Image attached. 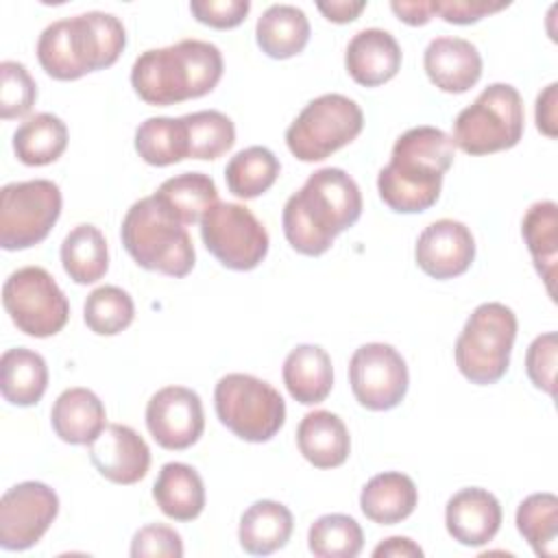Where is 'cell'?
I'll return each instance as SVG.
<instances>
[{
  "label": "cell",
  "instance_id": "cell-35",
  "mask_svg": "<svg viewBox=\"0 0 558 558\" xmlns=\"http://www.w3.org/2000/svg\"><path fill=\"white\" fill-rule=\"evenodd\" d=\"M517 530L541 558L558 554V499L554 493H532L517 508Z\"/></svg>",
  "mask_w": 558,
  "mask_h": 558
},
{
  "label": "cell",
  "instance_id": "cell-23",
  "mask_svg": "<svg viewBox=\"0 0 558 558\" xmlns=\"http://www.w3.org/2000/svg\"><path fill=\"white\" fill-rule=\"evenodd\" d=\"M281 375L290 397L303 405L325 401L333 388L331 357L318 344H296L286 355Z\"/></svg>",
  "mask_w": 558,
  "mask_h": 558
},
{
  "label": "cell",
  "instance_id": "cell-24",
  "mask_svg": "<svg viewBox=\"0 0 558 558\" xmlns=\"http://www.w3.org/2000/svg\"><path fill=\"white\" fill-rule=\"evenodd\" d=\"M416 504V484L410 475L401 471H386L373 475L360 493V508L364 517L379 525L401 523L414 512Z\"/></svg>",
  "mask_w": 558,
  "mask_h": 558
},
{
  "label": "cell",
  "instance_id": "cell-14",
  "mask_svg": "<svg viewBox=\"0 0 558 558\" xmlns=\"http://www.w3.org/2000/svg\"><path fill=\"white\" fill-rule=\"evenodd\" d=\"M59 514V497L44 482H20L0 501V547L22 551L41 541Z\"/></svg>",
  "mask_w": 558,
  "mask_h": 558
},
{
  "label": "cell",
  "instance_id": "cell-42",
  "mask_svg": "<svg viewBox=\"0 0 558 558\" xmlns=\"http://www.w3.org/2000/svg\"><path fill=\"white\" fill-rule=\"evenodd\" d=\"M190 11L196 17V22L211 26V28H235L240 26L248 11V0H194L190 2Z\"/></svg>",
  "mask_w": 558,
  "mask_h": 558
},
{
  "label": "cell",
  "instance_id": "cell-30",
  "mask_svg": "<svg viewBox=\"0 0 558 558\" xmlns=\"http://www.w3.org/2000/svg\"><path fill=\"white\" fill-rule=\"evenodd\" d=\"M521 235L532 255L534 268L554 294L556 262H558V207L554 201H536L523 216Z\"/></svg>",
  "mask_w": 558,
  "mask_h": 558
},
{
  "label": "cell",
  "instance_id": "cell-17",
  "mask_svg": "<svg viewBox=\"0 0 558 558\" xmlns=\"http://www.w3.org/2000/svg\"><path fill=\"white\" fill-rule=\"evenodd\" d=\"M87 447L96 471L113 484L129 486L144 480L148 473L150 449L129 425L109 423Z\"/></svg>",
  "mask_w": 558,
  "mask_h": 558
},
{
  "label": "cell",
  "instance_id": "cell-9",
  "mask_svg": "<svg viewBox=\"0 0 558 558\" xmlns=\"http://www.w3.org/2000/svg\"><path fill=\"white\" fill-rule=\"evenodd\" d=\"M364 126V113L355 100L342 94H323L310 100L286 131L288 150L305 163L323 161L351 144Z\"/></svg>",
  "mask_w": 558,
  "mask_h": 558
},
{
  "label": "cell",
  "instance_id": "cell-19",
  "mask_svg": "<svg viewBox=\"0 0 558 558\" xmlns=\"http://www.w3.org/2000/svg\"><path fill=\"white\" fill-rule=\"evenodd\" d=\"M423 68L438 89L447 94H464L482 76V57L469 39L445 35L427 44Z\"/></svg>",
  "mask_w": 558,
  "mask_h": 558
},
{
  "label": "cell",
  "instance_id": "cell-5",
  "mask_svg": "<svg viewBox=\"0 0 558 558\" xmlns=\"http://www.w3.org/2000/svg\"><path fill=\"white\" fill-rule=\"evenodd\" d=\"M120 238L133 262L168 277H185L196 262L192 238L155 196L135 201L122 218Z\"/></svg>",
  "mask_w": 558,
  "mask_h": 558
},
{
  "label": "cell",
  "instance_id": "cell-13",
  "mask_svg": "<svg viewBox=\"0 0 558 558\" xmlns=\"http://www.w3.org/2000/svg\"><path fill=\"white\" fill-rule=\"evenodd\" d=\"M349 384L355 401L373 412L397 408L410 384L401 353L384 342H368L353 351L349 362Z\"/></svg>",
  "mask_w": 558,
  "mask_h": 558
},
{
  "label": "cell",
  "instance_id": "cell-25",
  "mask_svg": "<svg viewBox=\"0 0 558 558\" xmlns=\"http://www.w3.org/2000/svg\"><path fill=\"white\" fill-rule=\"evenodd\" d=\"M292 527V512L283 504L259 499L242 512L238 541L246 554L268 556L290 541Z\"/></svg>",
  "mask_w": 558,
  "mask_h": 558
},
{
  "label": "cell",
  "instance_id": "cell-41",
  "mask_svg": "<svg viewBox=\"0 0 558 558\" xmlns=\"http://www.w3.org/2000/svg\"><path fill=\"white\" fill-rule=\"evenodd\" d=\"M131 556L133 558H146V556L181 558L183 541L174 527L161 525V523H148L133 534Z\"/></svg>",
  "mask_w": 558,
  "mask_h": 558
},
{
  "label": "cell",
  "instance_id": "cell-34",
  "mask_svg": "<svg viewBox=\"0 0 558 558\" xmlns=\"http://www.w3.org/2000/svg\"><path fill=\"white\" fill-rule=\"evenodd\" d=\"M137 155L157 168L187 159V133L183 118H146L135 131Z\"/></svg>",
  "mask_w": 558,
  "mask_h": 558
},
{
  "label": "cell",
  "instance_id": "cell-12",
  "mask_svg": "<svg viewBox=\"0 0 558 558\" xmlns=\"http://www.w3.org/2000/svg\"><path fill=\"white\" fill-rule=\"evenodd\" d=\"M198 225L205 248L229 270H253L268 253L266 227L240 203H216Z\"/></svg>",
  "mask_w": 558,
  "mask_h": 558
},
{
  "label": "cell",
  "instance_id": "cell-29",
  "mask_svg": "<svg viewBox=\"0 0 558 558\" xmlns=\"http://www.w3.org/2000/svg\"><path fill=\"white\" fill-rule=\"evenodd\" d=\"M153 196L181 225L201 222V218L218 203L216 183L203 172H183L170 177Z\"/></svg>",
  "mask_w": 558,
  "mask_h": 558
},
{
  "label": "cell",
  "instance_id": "cell-47",
  "mask_svg": "<svg viewBox=\"0 0 558 558\" xmlns=\"http://www.w3.org/2000/svg\"><path fill=\"white\" fill-rule=\"evenodd\" d=\"M316 7H318V11H320L329 22L349 24V22H353V20L366 9V2H364V0H360V2H351V0H331V2H318Z\"/></svg>",
  "mask_w": 558,
  "mask_h": 558
},
{
  "label": "cell",
  "instance_id": "cell-31",
  "mask_svg": "<svg viewBox=\"0 0 558 558\" xmlns=\"http://www.w3.org/2000/svg\"><path fill=\"white\" fill-rule=\"evenodd\" d=\"M68 148L65 122L48 111L31 116L13 133L15 157L24 166H48L57 161Z\"/></svg>",
  "mask_w": 558,
  "mask_h": 558
},
{
  "label": "cell",
  "instance_id": "cell-20",
  "mask_svg": "<svg viewBox=\"0 0 558 558\" xmlns=\"http://www.w3.org/2000/svg\"><path fill=\"white\" fill-rule=\"evenodd\" d=\"M349 76L364 87H377L397 76L401 68V48L384 28H364L355 33L344 52Z\"/></svg>",
  "mask_w": 558,
  "mask_h": 558
},
{
  "label": "cell",
  "instance_id": "cell-4",
  "mask_svg": "<svg viewBox=\"0 0 558 558\" xmlns=\"http://www.w3.org/2000/svg\"><path fill=\"white\" fill-rule=\"evenodd\" d=\"M126 46L124 24L105 11H87L48 24L37 39V59L57 81H76L118 61Z\"/></svg>",
  "mask_w": 558,
  "mask_h": 558
},
{
  "label": "cell",
  "instance_id": "cell-6",
  "mask_svg": "<svg viewBox=\"0 0 558 558\" xmlns=\"http://www.w3.org/2000/svg\"><path fill=\"white\" fill-rule=\"evenodd\" d=\"M514 338L517 316L508 305L497 301L477 305L456 340L458 371L477 386L499 381L510 366Z\"/></svg>",
  "mask_w": 558,
  "mask_h": 558
},
{
  "label": "cell",
  "instance_id": "cell-7",
  "mask_svg": "<svg viewBox=\"0 0 558 558\" xmlns=\"http://www.w3.org/2000/svg\"><path fill=\"white\" fill-rule=\"evenodd\" d=\"M523 100L510 83H490L453 122V144L466 155H490L519 144L525 126Z\"/></svg>",
  "mask_w": 558,
  "mask_h": 558
},
{
  "label": "cell",
  "instance_id": "cell-27",
  "mask_svg": "<svg viewBox=\"0 0 558 558\" xmlns=\"http://www.w3.org/2000/svg\"><path fill=\"white\" fill-rule=\"evenodd\" d=\"M48 388L46 360L26 347L7 349L0 357V390L4 401L17 408L39 403Z\"/></svg>",
  "mask_w": 558,
  "mask_h": 558
},
{
  "label": "cell",
  "instance_id": "cell-3",
  "mask_svg": "<svg viewBox=\"0 0 558 558\" xmlns=\"http://www.w3.org/2000/svg\"><path fill=\"white\" fill-rule=\"evenodd\" d=\"M222 70L225 61L218 46L203 39H181L142 52L131 68V85L144 102L168 107L209 94L222 78Z\"/></svg>",
  "mask_w": 558,
  "mask_h": 558
},
{
  "label": "cell",
  "instance_id": "cell-28",
  "mask_svg": "<svg viewBox=\"0 0 558 558\" xmlns=\"http://www.w3.org/2000/svg\"><path fill=\"white\" fill-rule=\"evenodd\" d=\"M255 39L270 59H290L310 41V20L294 4L268 7L255 26Z\"/></svg>",
  "mask_w": 558,
  "mask_h": 558
},
{
  "label": "cell",
  "instance_id": "cell-1",
  "mask_svg": "<svg viewBox=\"0 0 558 558\" xmlns=\"http://www.w3.org/2000/svg\"><path fill=\"white\" fill-rule=\"evenodd\" d=\"M362 216V192L342 168H320L294 192L281 214L288 244L307 257L327 253L342 231Z\"/></svg>",
  "mask_w": 558,
  "mask_h": 558
},
{
  "label": "cell",
  "instance_id": "cell-37",
  "mask_svg": "<svg viewBox=\"0 0 558 558\" xmlns=\"http://www.w3.org/2000/svg\"><path fill=\"white\" fill-rule=\"evenodd\" d=\"M307 545L318 558H355L364 547V532L349 514H323L310 525Z\"/></svg>",
  "mask_w": 558,
  "mask_h": 558
},
{
  "label": "cell",
  "instance_id": "cell-45",
  "mask_svg": "<svg viewBox=\"0 0 558 558\" xmlns=\"http://www.w3.org/2000/svg\"><path fill=\"white\" fill-rule=\"evenodd\" d=\"M390 9L401 22L410 26H423L436 15L434 0H392Z\"/></svg>",
  "mask_w": 558,
  "mask_h": 558
},
{
  "label": "cell",
  "instance_id": "cell-18",
  "mask_svg": "<svg viewBox=\"0 0 558 558\" xmlns=\"http://www.w3.org/2000/svg\"><path fill=\"white\" fill-rule=\"evenodd\" d=\"M501 506L486 488H462L449 497L445 525L453 541L466 547H482L495 538L501 527Z\"/></svg>",
  "mask_w": 558,
  "mask_h": 558
},
{
  "label": "cell",
  "instance_id": "cell-26",
  "mask_svg": "<svg viewBox=\"0 0 558 558\" xmlns=\"http://www.w3.org/2000/svg\"><path fill=\"white\" fill-rule=\"evenodd\" d=\"M153 499L174 521H192L205 508V484L185 462H166L153 484Z\"/></svg>",
  "mask_w": 558,
  "mask_h": 558
},
{
  "label": "cell",
  "instance_id": "cell-44",
  "mask_svg": "<svg viewBox=\"0 0 558 558\" xmlns=\"http://www.w3.org/2000/svg\"><path fill=\"white\" fill-rule=\"evenodd\" d=\"M558 83H549L536 98V126L543 135H558Z\"/></svg>",
  "mask_w": 558,
  "mask_h": 558
},
{
  "label": "cell",
  "instance_id": "cell-11",
  "mask_svg": "<svg viewBox=\"0 0 558 558\" xmlns=\"http://www.w3.org/2000/svg\"><path fill=\"white\" fill-rule=\"evenodd\" d=\"M2 305L13 325L33 338L59 333L70 318V303L63 290L41 266L13 270L2 286Z\"/></svg>",
  "mask_w": 558,
  "mask_h": 558
},
{
  "label": "cell",
  "instance_id": "cell-21",
  "mask_svg": "<svg viewBox=\"0 0 558 558\" xmlns=\"http://www.w3.org/2000/svg\"><path fill=\"white\" fill-rule=\"evenodd\" d=\"M301 456L316 469H336L351 453V436L344 421L329 410L307 412L296 427Z\"/></svg>",
  "mask_w": 558,
  "mask_h": 558
},
{
  "label": "cell",
  "instance_id": "cell-36",
  "mask_svg": "<svg viewBox=\"0 0 558 558\" xmlns=\"http://www.w3.org/2000/svg\"><path fill=\"white\" fill-rule=\"evenodd\" d=\"M187 133V157L211 161L225 155L235 142V126L229 116L216 109L183 116Z\"/></svg>",
  "mask_w": 558,
  "mask_h": 558
},
{
  "label": "cell",
  "instance_id": "cell-22",
  "mask_svg": "<svg viewBox=\"0 0 558 558\" xmlns=\"http://www.w3.org/2000/svg\"><path fill=\"white\" fill-rule=\"evenodd\" d=\"M50 423L54 434L68 445H89L107 427L102 401L89 388H68L52 403Z\"/></svg>",
  "mask_w": 558,
  "mask_h": 558
},
{
  "label": "cell",
  "instance_id": "cell-46",
  "mask_svg": "<svg viewBox=\"0 0 558 558\" xmlns=\"http://www.w3.org/2000/svg\"><path fill=\"white\" fill-rule=\"evenodd\" d=\"M375 558H421L423 549L408 536H390L384 538L375 549Z\"/></svg>",
  "mask_w": 558,
  "mask_h": 558
},
{
  "label": "cell",
  "instance_id": "cell-8",
  "mask_svg": "<svg viewBox=\"0 0 558 558\" xmlns=\"http://www.w3.org/2000/svg\"><path fill=\"white\" fill-rule=\"evenodd\" d=\"M218 421L246 442H268L286 423V401L268 381L229 373L214 390Z\"/></svg>",
  "mask_w": 558,
  "mask_h": 558
},
{
  "label": "cell",
  "instance_id": "cell-32",
  "mask_svg": "<svg viewBox=\"0 0 558 558\" xmlns=\"http://www.w3.org/2000/svg\"><path fill=\"white\" fill-rule=\"evenodd\" d=\"M61 264L68 277L78 283H96L109 268V251L102 231L94 225H76L61 242Z\"/></svg>",
  "mask_w": 558,
  "mask_h": 558
},
{
  "label": "cell",
  "instance_id": "cell-15",
  "mask_svg": "<svg viewBox=\"0 0 558 558\" xmlns=\"http://www.w3.org/2000/svg\"><path fill=\"white\" fill-rule=\"evenodd\" d=\"M146 427L153 440L170 451L192 447L205 429L201 397L185 386H166L146 403Z\"/></svg>",
  "mask_w": 558,
  "mask_h": 558
},
{
  "label": "cell",
  "instance_id": "cell-43",
  "mask_svg": "<svg viewBox=\"0 0 558 558\" xmlns=\"http://www.w3.org/2000/svg\"><path fill=\"white\" fill-rule=\"evenodd\" d=\"M508 2H490V0H434V13L440 15L449 24H475L482 17L506 9Z\"/></svg>",
  "mask_w": 558,
  "mask_h": 558
},
{
  "label": "cell",
  "instance_id": "cell-16",
  "mask_svg": "<svg viewBox=\"0 0 558 558\" xmlns=\"http://www.w3.org/2000/svg\"><path fill=\"white\" fill-rule=\"evenodd\" d=\"M414 257L418 268L432 279L460 277L475 259L473 233L460 220L440 218L421 231Z\"/></svg>",
  "mask_w": 558,
  "mask_h": 558
},
{
  "label": "cell",
  "instance_id": "cell-39",
  "mask_svg": "<svg viewBox=\"0 0 558 558\" xmlns=\"http://www.w3.org/2000/svg\"><path fill=\"white\" fill-rule=\"evenodd\" d=\"M0 76H2V87H0L2 120L24 118L37 100V85L33 76L28 74L26 65L17 61H2Z\"/></svg>",
  "mask_w": 558,
  "mask_h": 558
},
{
  "label": "cell",
  "instance_id": "cell-33",
  "mask_svg": "<svg viewBox=\"0 0 558 558\" xmlns=\"http://www.w3.org/2000/svg\"><path fill=\"white\" fill-rule=\"evenodd\" d=\"M279 170L281 163L270 148L248 146L229 159L225 181L233 196L248 201L268 192L275 185Z\"/></svg>",
  "mask_w": 558,
  "mask_h": 558
},
{
  "label": "cell",
  "instance_id": "cell-38",
  "mask_svg": "<svg viewBox=\"0 0 558 558\" xmlns=\"http://www.w3.org/2000/svg\"><path fill=\"white\" fill-rule=\"evenodd\" d=\"M133 299L118 286H100L92 290L83 305V320L98 336H116L124 331L133 323Z\"/></svg>",
  "mask_w": 558,
  "mask_h": 558
},
{
  "label": "cell",
  "instance_id": "cell-40",
  "mask_svg": "<svg viewBox=\"0 0 558 558\" xmlns=\"http://www.w3.org/2000/svg\"><path fill=\"white\" fill-rule=\"evenodd\" d=\"M556 355H558L556 331L536 336L525 353V371L530 381L536 388L545 390L547 395L556 392Z\"/></svg>",
  "mask_w": 558,
  "mask_h": 558
},
{
  "label": "cell",
  "instance_id": "cell-10",
  "mask_svg": "<svg viewBox=\"0 0 558 558\" xmlns=\"http://www.w3.org/2000/svg\"><path fill=\"white\" fill-rule=\"evenodd\" d=\"M61 190L54 181L7 183L0 192V246L24 251L48 238L61 216Z\"/></svg>",
  "mask_w": 558,
  "mask_h": 558
},
{
  "label": "cell",
  "instance_id": "cell-2",
  "mask_svg": "<svg viewBox=\"0 0 558 558\" xmlns=\"http://www.w3.org/2000/svg\"><path fill=\"white\" fill-rule=\"evenodd\" d=\"M456 144L436 126H414L392 146L388 166L377 174L381 201L397 214H421L436 205L445 172L453 166Z\"/></svg>",
  "mask_w": 558,
  "mask_h": 558
}]
</instances>
